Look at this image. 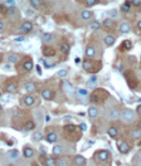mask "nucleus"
<instances>
[{
	"label": "nucleus",
	"mask_w": 141,
	"mask_h": 166,
	"mask_svg": "<svg viewBox=\"0 0 141 166\" xmlns=\"http://www.w3.org/2000/svg\"><path fill=\"white\" fill-rule=\"evenodd\" d=\"M120 117H121V120L125 122V124H134L137 118V115L135 113L134 110L125 108L121 113H120Z\"/></svg>",
	"instance_id": "1"
},
{
	"label": "nucleus",
	"mask_w": 141,
	"mask_h": 166,
	"mask_svg": "<svg viewBox=\"0 0 141 166\" xmlns=\"http://www.w3.org/2000/svg\"><path fill=\"white\" fill-rule=\"evenodd\" d=\"M110 159H111V154H110L107 150H100V151H97L95 154V160L98 164L107 162Z\"/></svg>",
	"instance_id": "2"
},
{
	"label": "nucleus",
	"mask_w": 141,
	"mask_h": 166,
	"mask_svg": "<svg viewBox=\"0 0 141 166\" xmlns=\"http://www.w3.org/2000/svg\"><path fill=\"white\" fill-rule=\"evenodd\" d=\"M7 17H8V19H10V20H18V19H20V12L18 10V8L17 7H9V8H7Z\"/></svg>",
	"instance_id": "3"
},
{
	"label": "nucleus",
	"mask_w": 141,
	"mask_h": 166,
	"mask_svg": "<svg viewBox=\"0 0 141 166\" xmlns=\"http://www.w3.org/2000/svg\"><path fill=\"white\" fill-rule=\"evenodd\" d=\"M33 23L30 20H25V21H23V24L20 25V28H19V31L20 33H24V34H28V33H30V31L33 30Z\"/></svg>",
	"instance_id": "4"
},
{
	"label": "nucleus",
	"mask_w": 141,
	"mask_h": 166,
	"mask_svg": "<svg viewBox=\"0 0 141 166\" xmlns=\"http://www.w3.org/2000/svg\"><path fill=\"white\" fill-rule=\"evenodd\" d=\"M34 67V63L32 61V58H27V59H24L23 63H22V71L23 72H30Z\"/></svg>",
	"instance_id": "5"
},
{
	"label": "nucleus",
	"mask_w": 141,
	"mask_h": 166,
	"mask_svg": "<svg viewBox=\"0 0 141 166\" xmlns=\"http://www.w3.org/2000/svg\"><path fill=\"white\" fill-rule=\"evenodd\" d=\"M80 18L83 21H90V20L93 19V13L91 12V10H88V9H83V10H81V13H80Z\"/></svg>",
	"instance_id": "6"
},
{
	"label": "nucleus",
	"mask_w": 141,
	"mask_h": 166,
	"mask_svg": "<svg viewBox=\"0 0 141 166\" xmlns=\"http://www.w3.org/2000/svg\"><path fill=\"white\" fill-rule=\"evenodd\" d=\"M40 96H42V98H43L44 101H52L54 98V92L52 89H49V88H45V89H43L40 92Z\"/></svg>",
	"instance_id": "7"
},
{
	"label": "nucleus",
	"mask_w": 141,
	"mask_h": 166,
	"mask_svg": "<svg viewBox=\"0 0 141 166\" xmlns=\"http://www.w3.org/2000/svg\"><path fill=\"white\" fill-rule=\"evenodd\" d=\"M72 164L76 166H85L87 164V160L85 156H82V155H76L72 160Z\"/></svg>",
	"instance_id": "8"
},
{
	"label": "nucleus",
	"mask_w": 141,
	"mask_h": 166,
	"mask_svg": "<svg viewBox=\"0 0 141 166\" xmlns=\"http://www.w3.org/2000/svg\"><path fill=\"white\" fill-rule=\"evenodd\" d=\"M118 31L122 34H127L131 31V25L127 21H121V23L118 24Z\"/></svg>",
	"instance_id": "9"
},
{
	"label": "nucleus",
	"mask_w": 141,
	"mask_h": 166,
	"mask_svg": "<svg viewBox=\"0 0 141 166\" xmlns=\"http://www.w3.org/2000/svg\"><path fill=\"white\" fill-rule=\"evenodd\" d=\"M43 56L44 57H54L56 56V49L50 44H45L43 47Z\"/></svg>",
	"instance_id": "10"
},
{
	"label": "nucleus",
	"mask_w": 141,
	"mask_h": 166,
	"mask_svg": "<svg viewBox=\"0 0 141 166\" xmlns=\"http://www.w3.org/2000/svg\"><path fill=\"white\" fill-rule=\"evenodd\" d=\"M34 103H35V98H34L33 93H28L27 96H24V98H23V105H24L25 107H32Z\"/></svg>",
	"instance_id": "11"
},
{
	"label": "nucleus",
	"mask_w": 141,
	"mask_h": 166,
	"mask_svg": "<svg viewBox=\"0 0 141 166\" xmlns=\"http://www.w3.org/2000/svg\"><path fill=\"white\" fill-rule=\"evenodd\" d=\"M120 113H121V112H120L117 108H111L107 112V118L110 121H116V120L120 118Z\"/></svg>",
	"instance_id": "12"
},
{
	"label": "nucleus",
	"mask_w": 141,
	"mask_h": 166,
	"mask_svg": "<svg viewBox=\"0 0 141 166\" xmlns=\"http://www.w3.org/2000/svg\"><path fill=\"white\" fill-rule=\"evenodd\" d=\"M45 140L48 143H56L57 141H58V133H57L56 131H49L45 136Z\"/></svg>",
	"instance_id": "13"
},
{
	"label": "nucleus",
	"mask_w": 141,
	"mask_h": 166,
	"mask_svg": "<svg viewBox=\"0 0 141 166\" xmlns=\"http://www.w3.org/2000/svg\"><path fill=\"white\" fill-rule=\"evenodd\" d=\"M52 154L54 155V156H62V155H64V147L62 143H57V145L53 146L52 148Z\"/></svg>",
	"instance_id": "14"
},
{
	"label": "nucleus",
	"mask_w": 141,
	"mask_h": 166,
	"mask_svg": "<svg viewBox=\"0 0 141 166\" xmlns=\"http://www.w3.org/2000/svg\"><path fill=\"white\" fill-rule=\"evenodd\" d=\"M87 115L90 118H97L98 115H100V111H98V108L96 106H90L87 110Z\"/></svg>",
	"instance_id": "15"
},
{
	"label": "nucleus",
	"mask_w": 141,
	"mask_h": 166,
	"mask_svg": "<svg viewBox=\"0 0 141 166\" xmlns=\"http://www.w3.org/2000/svg\"><path fill=\"white\" fill-rule=\"evenodd\" d=\"M130 148H131V147H130V145L126 141H122V142H120L117 145V150H118L120 154H129Z\"/></svg>",
	"instance_id": "16"
},
{
	"label": "nucleus",
	"mask_w": 141,
	"mask_h": 166,
	"mask_svg": "<svg viewBox=\"0 0 141 166\" xmlns=\"http://www.w3.org/2000/svg\"><path fill=\"white\" fill-rule=\"evenodd\" d=\"M5 91H7L8 93H10V94H13V93H15L18 91V84H17V82H8L7 83V86H5Z\"/></svg>",
	"instance_id": "17"
},
{
	"label": "nucleus",
	"mask_w": 141,
	"mask_h": 166,
	"mask_svg": "<svg viewBox=\"0 0 141 166\" xmlns=\"http://www.w3.org/2000/svg\"><path fill=\"white\" fill-rule=\"evenodd\" d=\"M85 56L88 58V59H92V58L96 56V48L93 45H91V44H88L87 48H86V50H85Z\"/></svg>",
	"instance_id": "18"
},
{
	"label": "nucleus",
	"mask_w": 141,
	"mask_h": 166,
	"mask_svg": "<svg viewBox=\"0 0 141 166\" xmlns=\"http://www.w3.org/2000/svg\"><path fill=\"white\" fill-rule=\"evenodd\" d=\"M42 42L44 44H52L54 42V35L52 33H43L42 34Z\"/></svg>",
	"instance_id": "19"
},
{
	"label": "nucleus",
	"mask_w": 141,
	"mask_h": 166,
	"mask_svg": "<svg viewBox=\"0 0 141 166\" xmlns=\"http://www.w3.org/2000/svg\"><path fill=\"white\" fill-rule=\"evenodd\" d=\"M34 156V150L30 146H25L23 148V157L24 159H32Z\"/></svg>",
	"instance_id": "20"
},
{
	"label": "nucleus",
	"mask_w": 141,
	"mask_h": 166,
	"mask_svg": "<svg viewBox=\"0 0 141 166\" xmlns=\"http://www.w3.org/2000/svg\"><path fill=\"white\" fill-rule=\"evenodd\" d=\"M62 88H63V91L67 94H73L75 93V88H73V86L69 82H67V81H64L63 83H62Z\"/></svg>",
	"instance_id": "21"
},
{
	"label": "nucleus",
	"mask_w": 141,
	"mask_h": 166,
	"mask_svg": "<svg viewBox=\"0 0 141 166\" xmlns=\"http://www.w3.org/2000/svg\"><path fill=\"white\" fill-rule=\"evenodd\" d=\"M103 43H105L106 47H112L115 43H116V37L112 35V34H108L105 37V39H103Z\"/></svg>",
	"instance_id": "22"
},
{
	"label": "nucleus",
	"mask_w": 141,
	"mask_h": 166,
	"mask_svg": "<svg viewBox=\"0 0 141 166\" xmlns=\"http://www.w3.org/2000/svg\"><path fill=\"white\" fill-rule=\"evenodd\" d=\"M69 50H71V45L67 42H62L59 44V52L62 54H68Z\"/></svg>",
	"instance_id": "23"
},
{
	"label": "nucleus",
	"mask_w": 141,
	"mask_h": 166,
	"mask_svg": "<svg viewBox=\"0 0 141 166\" xmlns=\"http://www.w3.org/2000/svg\"><path fill=\"white\" fill-rule=\"evenodd\" d=\"M107 135L111 137V138H117L118 136V130H117V127H115V126H110L108 127V130H107Z\"/></svg>",
	"instance_id": "24"
},
{
	"label": "nucleus",
	"mask_w": 141,
	"mask_h": 166,
	"mask_svg": "<svg viewBox=\"0 0 141 166\" xmlns=\"http://www.w3.org/2000/svg\"><path fill=\"white\" fill-rule=\"evenodd\" d=\"M7 59H8V63H18L20 61V56L18 53H10V54H8Z\"/></svg>",
	"instance_id": "25"
},
{
	"label": "nucleus",
	"mask_w": 141,
	"mask_h": 166,
	"mask_svg": "<svg viewBox=\"0 0 141 166\" xmlns=\"http://www.w3.org/2000/svg\"><path fill=\"white\" fill-rule=\"evenodd\" d=\"M69 164H71L69 157H66L63 155H62V157L57 159V165L58 166H69Z\"/></svg>",
	"instance_id": "26"
},
{
	"label": "nucleus",
	"mask_w": 141,
	"mask_h": 166,
	"mask_svg": "<svg viewBox=\"0 0 141 166\" xmlns=\"http://www.w3.org/2000/svg\"><path fill=\"white\" fill-rule=\"evenodd\" d=\"M24 89L27 91L28 93H34L35 91H37V84L34 82H28V83H25Z\"/></svg>",
	"instance_id": "27"
},
{
	"label": "nucleus",
	"mask_w": 141,
	"mask_h": 166,
	"mask_svg": "<svg viewBox=\"0 0 141 166\" xmlns=\"http://www.w3.org/2000/svg\"><path fill=\"white\" fill-rule=\"evenodd\" d=\"M43 133H42L40 131H34L33 132V135H32V140L34 142H40L42 140H43Z\"/></svg>",
	"instance_id": "28"
},
{
	"label": "nucleus",
	"mask_w": 141,
	"mask_h": 166,
	"mask_svg": "<svg viewBox=\"0 0 141 166\" xmlns=\"http://www.w3.org/2000/svg\"><path fill=\"white\" fill-rule=\"evenodd\" d=\"M113 20L111 19V18H106L105 20L102 21V24H101V26H105L106 29H111V28H113Z\"/></svg>",
	"instance_id": "29"
},
{
	"label": "nucleus",
	"mask_w": 141,
	"mask_h": 166,
	"mask_svg": "<svg viewBox=\"0 0 141 166\" xmlns=\"http://www.w3.org/2000/svg\"><path fill=\"white\" fill-rule=\"evenodd\" d=\"M45 166H57V159L54 156H48L44 161Z\"/></svg>",
	"instance_id": "30"
},
{
	"label": "nucleus",
	"mask_w": 141,
	"mask_h": 166,
	"mask_svg": "<svg viewBox=\"0 0 141 166\" xmlns=\"http://www.w3.org/2000/svg\"><path fill=\"white\" fill-rule=\"evenodd\" d=\"M19 156H20V154H19L18 150H10V151L8 152V157L10 160H18Z\"/></svg>",
	"instance_id": "31"
},
{
	"label": "nucleus",
	"mask_w": 141,
	"mask_h": 166,
	"mask_svg": "<svg viewBox=\"0 0 141 166\" xmlns=\"http://www.w3.org/2000/svg\"><path fill=\"white\" fill-rule=\"evenodd\" d=\"M92 66H93V63H92V61L91 59H86L85 62L82 63V67H83V69L85 71H87V72H92Z\"/></svg>",
	"instance_id": "32"
},
{
	"label": "nucleus",
	"mask_w": 141,
	"mask_h": 166,
	"mask_svg": "<svg viewBox=\"0 0 141 166\" xmlns=\"http://www.w3.org/2000/svg\"><path fill=\"white\" fill-rule=\"evenodd\" d=\"M130 9H131V1H125L121 5V8H120V10H121L122 13H129Z\"/></svg>",
	"instance_id": "33"
},
{
	"label": "nucleus",
	"mask_w": 141,
	"mask_h": 166,
	"mask_svg": "<svg viewBox=\"0 0 141 166\" xmlns=\"http://www.w3.org/2000/svg\"><path fill=\"white\" fill-rule=\"evenodd\" d=\"M101 28V23L98 20H91L90 21V29L92 30H98Z\"/></svg>",
	"instance_id": "34"
},
{
	"label": "nucleus",
	"mask_w": 141,
	"mask_h": 166,
	"mask_svg": "<svg viewBox=\"0 0 141 166\" xmlns=\"http://www.w3.org/2000/svg\"><path fill=\"white\" fill-rule=\"evenodd\" d=\"M34 128H35V124L33 121H27L24 124V130L25 131H33Z\"/></svg>",
	"instance_id": "35"
},
{
	"label": "nucleus",
	"mask_w": 141,
	"mask_h": 166,
	"mask_svg": "<svg viewBox=\"0 0 141 166\" xmlns=\"http://www.w3.org/2000/svg\"><path fill=\"white\" fill-rule=\"evenodd\" d=\"M130 135H131V137L134 138V140H139V138L141 137V130L140 128H135V130L131 131Z\"/></svg>",
	"instance_id": "36"
},
{
	"label": "nucleus",
	"mask_w": 141,
	"mask_h": 166,
	"mask_svg": "<svg viewBox=\"0 0 141 166\" xmlns=\"http://www.w3.org/2000/svg\"><path fill=\"white\" fill-rule=\"evenodd\" d=\"M76 128H77L76 125L68 124V125H66V126H64V132H66V133H72V132H75V131H76Z\"/></svg>",
	"instance_id": "37"
},
{
	"label": "nucleus",
	"mask_w": 141,
	"mask_h": 166,
	"mask_svg": "<svg viewBox=\"0 0 141 166\" xmlns=\"http://www.w3.org/2000/svg\"><path fill=\"white\" fill-rule=\"evenodd\" d=\"M108 15H110V18H111L112 20H115V19H117L120 17V12L117 9H111L108 12Z\"/></svg>",
	"instance_id": "38"
},
{
	"label": "nucleus",
	"mask_w": 141,
	"mask_h": 166,
	"mask_svg": "<svg viewBox=\"0 0 141 166\" xmlns=\"http://www.w3.org/2000/svg\"><path fill=\"white\" fill-rule=\"evenodd\" d=\"M42 5H43L42 0H30V7H32L33 9H39Z\"/></svg>",
	"instance_id": "39"
},
{
	"label": "nucleus",
	"mask_w": 141,
	"mask_h": 166,
	"mask_svg": "<svg viewBox=\"0 0 141 166\" xmlns=\"http://www.w3.org/2000/svg\"><path fill=\"white\" fill-rule=\"evenodd\" d=\"M97 3H98V0H85V5L87 8L95 7V5H97Z\"/></svg>",
	"instance_id": "40"
},
{
	"label": "nucleus",
	"mask_w": 141,
	"mask_h": 166,
	"mask_svg": "<svg viewBox=\"0 0 141 166\" xmlns=\"http://www.w3.org/2000/svg\"><path fill=\"white\" fill-rule=\"evenodd\" d=\"M57 76H58L59 78H66L67 76H68V71H67V69H59L58 73H57Z\"/></svg>",
	"instance_id": "41"
},
{
	"label": "nucleus",
	"mask_w": 141,
	"mask_h": 166,
	"mask_svg": "<svg viewBox=\"0 0 141 166\" xmlns=\"http://www.w3.org/2000/svg\"><path fill=\"white\" fill-rule=\"evenodd\" d=\"M131 47H132V43L130 40L122 42V49H131Z\"/></svg>",
	"instance_id": "42"
},
{
	"label": "nucleus",
	"mask_w": 141,
	"mask_h": 166,
	"mask_svg": "<svg viewBox=\"0 0 141 166\" xmlns=\"http://www.w3.org/2000/svg\"><path fill=\"white\" fill-rule=\"evenodd\" d=\"M4 5L7 8H9V7H17V1H15V0H5Z\"/></svg>",
	"instance_id": "43"
},
{
	"label": "nucleus",
	"mask_w": 141,
	"mask_h": 166,
	"mask_svg": "<svg viewBox=\"0 0 141 166\" xmlns=\"http://www.w3.org/2000/svg\"><path fill=\"white\" fill-rule=\"evenodd\" d=\"M0 17H7V7L4 4H0Z\"/></svg>",
	"instance_id": "44"
},
{
	"label": "nucleus",
	"mask_w": 141,
	"mask_h": 166,
	"mask_svg": "<svg viewBox=\"0 0 141 166\" xmlns=\"http://www.w3.org/2000/svg\"><path fill=\"white\" fill-rule=\"evenodd\" d=\"M140 5H141V0H131V7L139 8Z\"/></svg>",
	"instance_id": "45"
},
{
	"label": "nucleus",
	"mask_w": 141,
	"mask_h": 166,
	"mask_svg": "<svg viewBox=\"0 0 141 166\" xmlns=\"http://www.w3.org/2000/svg\"><path fill=\"white\" fill-rule=\"evenodd\" d=\"M78 94H81V97H87L88 92L86 89H78Z\"/></svg>",
	"instance_id": "46"
},
{
	"label": "nucleus",
	"mask_w": 141,
	"mask_h": 166,
	"mask_svg": "<svg viewBox=\"0 0 141 166\" xmlns=\"http://www.w3.org/2000/svg\"><path fill=\"white\" fill-rule=\"evenodd\" d=\"M25 13H27L28 17H33V15H34V9H33V8H32V9H29V8H28Z\"/></svg>",
	"instance_id": "47"
},
{
	"label": "nucleus",
	"mask_w": 141,
	"mask_h": 166,
	"mask_svg": "<svg viewBox=\"0 0 141 166\" xmlns=\"http://www.w3.org/2000/svg\"><path fill=\"white\" fill-rule=\"evenodd\" d=\"M80 128L82 131H86L87 130V125L85 124V122H82V124H80Z\"/></svg>",
	"instance_id": "48"
},
{
	"label": "nucleus",
	"mask_w": 141,
	"mask_h": 166,
	"mask_svg": "<svg viewBox=\"0 0 141 166\" xmlns=\"http://www.w3.org/2000/svg\"><path fill=\"white\" fill-rule=\"evenodd\" d=\"M135 113H136L137 116H141V106L140 105L136 107V111H135Z\"/></svg>",
	"instance_id": "49"
},
{
	"label": "nucleus",
	"mask_w": 141,
	"mask_h": 166,
	"mask_svg": "<svg viewBox=\"0 0 141 166\" xmlns=\"http://www.w3.org/2000/svg\"><path fill=\"white\" fill-rule=\"evenodd\" d=\"M14 40L17 42V43H18V42H24V40H25V37H18V38H15Z\"/></svg>",
	"instance_id": "50"
},
{
	"label": "nucleus",
	"mask_w": 141,
	"mask_h": 166,
	"mask_svg": "<svg viewBox=\"0 0 141 166\" xmlns=\"http://www.w3.org/2000/svg\"><path fill=\"white\" fill-rule=\"evenodd\" d=\"M4 28H5V23H4L3 20H0V31H3Z\"/></svg>",
	"instance_id": "51"
},
{
	"label": "nucleus",
	"mask_w": 141,
	"mask_h": 166,
	"mask_svg": "<svg viewBox=\"0 0 141 166\" xmlns=\"http://www.w3.org/2000/svg\"><path fill=\"white\" fill-rule=\"evenodd\" d=\"M37 72H38L39 76L42 74V68H40V66H37Z\"/></svg>",
	"instance_id": "52"
},
{
	"label": "nucleus",
	"mask_w": 141,
	"mask_h": 166,
	"mask_svg": "<svg viewBox=\"0 0 141 166\" xmlns=\"http://www.w3.org/2000/svg\"><path fill=\"white\" fill-rule=\"evenodd\" d=\"M136 26H137V29H139V30H141V20H139V21H137Z\"/></svg>",
	"instance_id": "53"
},
{
	"label": "nucleus",
	"mask_w": 141,
	"mask_h": 166,
	"mask_svg": "<svg viewBox=\"0 0 141 166\" xmlns=\"http://www.w3.org/2000/svg\"><path fill=\"white\" fill-rule=\"evenodd\" d=\"M118 71H120V72L123 71V66H122V64H120V66H118Z\"/></svg>",
	"instance_id": "54"
},
{
	"label": "nucleus",
	"mask_w": 141,
	"mask_h": 166,
	"mask_svg": "<svg viewBox=\"0 0 141 166\" xmlns=\"http://www.w3.org/2000/svg\"><path fill=\"white\" fill-rule=\"evenodd\" d=\"M45 121H47V122L50 121V116H47V117H45Z\"/></svg>",
	"instance_id": "55"
},
{
	"label": "nucleus",
	"mask_w": 141,
	"mask_h": 166,
	"mask_svg": "<svg viewBox=\"0 0 141 166\" xmlns=\"http://www.w3.org/2000/svg\"><path fill=\"white\" fill-rule=\"evenodd\" d=\"M4 69H10V66H9V64H7V66L4 67Z\"/></svg>",
	"instance_id": "56"
},
{
	"label": "nucleus",
	"mask_w": 141,
	"mask_h": 166,
	"mask_svg": "<svg viewBox=\"0 0 141 166\" xmlns=\"http://www.w3.org/2000/svg\"><path fill=\"white\" fill-rule=\"evenodd\" d=\"M1 97H3V91L0 89V98H1Z\"/></svg>",
	"instance_id": "57"
},
{
	"label": "nucleus",
	"mask_w": 141,
	"mask_h": 166,
	"mask_svg": "<svg viewBox=\"0 0 141 166\" xmlns=\"http://www.w3.org/2000/svg\"><path fill=\"white\" fill-rule=\"evenodd\" d=\"M3 111V106H1V103H0V112Z\"/></svg>",
	"instance_id": "58"
},
{
	"label": "nucleus",
	"mask_w": 141,
	"mask_h": 166,
	"mask_svg": "<svg viewBox=\"0 0 141 166\" xmlns=\"http://www.w3.org/2000/svg\"><path fill=\"white\" fill-rule=\"evenodd\" d=\"M76 1H81V0H76Z\"/></svg>",
	"instance_id": "59"
}]
</instances>
